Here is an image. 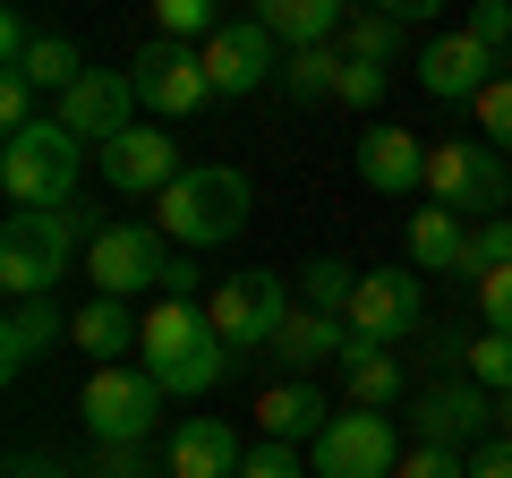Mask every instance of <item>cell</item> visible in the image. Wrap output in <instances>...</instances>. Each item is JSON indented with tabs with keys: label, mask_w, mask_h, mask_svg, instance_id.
Wrapping results in <instances>:
<instances>
[{
	"label": "cell",
	"mask_w": 512,
	"mask_h": 478,
	"mask_svg": "<svg viewBox=\"0 0 512 478\" xmlns=\"http://www.w3.org/2000/svg\"><path fill=\"white\" fill-rule=\"evenodd\" d=\"M248 180H239L231 163H188L180 180L154 197V231L171 239V248H231L239 231H248Z\"/></svg>",
	"instance_id": "7a4b0ae2"
},
{
	"label": "cell",
	"mask_w": 512,
	"mask_h": 478,
	"mask_svg": "<svg viewBox=\"0 0 512 478\" xmlns=\"http://www.w3.org/2000/svg\"><path fill=\"white\" fill-rule=\"evenodd\" d=\"M470 111H478V137H487V146H495V154H512V69H504V77H495V86H487V94H478V103H470Z\"/></svg>",
	"instance_id": "836d02e7"
},
{
	"label": "cell",
	"mask_w": 512,
	"mask_h": 478,
	"mask_svg": "<svg viewBox=\"0 0 512 478\" xmlns=\"http://www.w3.org/2000/svg\"><path fill=\"white\" fill-rule=\"evenodd\" d=\"M154 26H163L171 43H214L222 9H214V0H154Z\"/></svg>",
	"instance_id": "f546056e"
},
{
	"label": "cell",
	"mask_w": 512,
	"mask_h": 478,
	"mask_svg": "<svg viewBox=\"0 0 512 478\" xmlns=\"http://www.w3.org/2000/svg\"><path fill=\"white\" fill-rule=\"evenodd\" d=\"M359 342V333L342 325V316H325V308H291V325L274 333V359L291 376H316V368H342V350Z\"/></svg>",
	"instance_id": "ffe728a7"
},
{
	"label": "cell",
	"mask_w": 512,
	"mask_h": 478,
	"mask_svg": "<svg viewBox=\"0 0 512 478\" xmlns=\"http://www.w3.org/2000/svg\"><path fill=\"white\" fill-rule=\"evenodd\" d=\"M495 77H504V60H495L487 43L470 35V26H461V35H444V43H427V52H419V86L436 94V103H478V94H487Z\"/></svg>",
	"instance_id": "2e32d148"
},
{
	"label": "cell",
	"mask_w": 512,
	"mask_h": 478,
	"mask_svg": "<svg viewBox=\"0 0 512 478\" xmlns=\"http://www.w3.org/2000/svg\"><path fill=\"white\" fill-rule=\"evenodd\" d=\"M359 342L393 350L410 342V333L427 325V291H419V265H376V274H359V291H350V316H342Z\"/></svg>",
	"instance_id": "9c48e42d"
},
{
	"label": "cell",
	"mask_w": 512,
	"mask_h": 478,
	"mask_svg": "<svg viewBox=\"0 0 512 478\" xmlns=\"http://www.w3.org/2000/svg\"><path fill=\"white\" fill-rule=\"evenodd\" d=\"M402 43H410V26L384 18V9H350V26H342V52H350V60H384V69H393Z\"/></svg>",
	"instance_id": "83f0119b"
},
{
	"label": "cell",
	"mask_w": 512,
	"mask_h": 478,
	"mask_svg": "<svg viewBox=\"0 0 512 478\" xmlns=\"http://www.w3.org/2000/svg\"><path fill=\"white\" fill-rule=\"evenodd\" d=\"M393 478H470V453H453V444H410Z\"/></svg>",
	"instance_id": "d590c367"
},
{
	"label": "cell",
	"mask_w": 512,
	"mask_h": 478,
	"mask_svg": "<svg viewBox=\"0 0 512 478\" xmlns=\"http://www.w3.org/2000/svg\"><path fill=\"white\" fill-rule=\"evenodd\" d=\"M342 393H350V410H393V402L410 393V368H402V350L350 342V350H342Z\"/></svg>",
	"instance_id": "603a6c76"
},
{
	"label": "cell",
	"mask_w": 512,
	"mask_h": 478,
	"mask_svg": "<svg viewBox=\"0 0 512 478\" xmlns=\"http://www.w3.org/2000/svg\"><path fill=\"white\" fill-rule=\"evenodd\" d=\"M308 453H316V478H393L402 470L384 410H333V427L308 444Z\"/></svg>",
	"instance_id": "7c38bea8"
},
{
	"label": "cell",
	"mask_w": 512,
	"mask_h": 478,
	"mask_svg": "<svg viewBox=\"0 0 512 478\" xmlns=\"http://www.w3.org/2000/svg\"><path fill=\"white\" fill-rule=\"evenodd\" d=\"M282 94L291 103H333L342 94V43H308V52L282 60Z\"/></svg>",
	"instance_id": "4316f807"
},
{
	"label": "cell",
	"mask_w": 512,
	"mask_h": 478,
	"mask_svg": "<svg viewBox=\"0 0 512 478\" xmlns=\"http://www.w3.org/2000/svg\"><path fill=\"white\" fill-rule=\"evenodd\" d=\"M137 368H146L163 393H214L222 376H231V350H222L214 316H205L197 299H163V308H146Z\"/></svg>",
	"instance_id": "6da1fadb"
},
{
	"label": "cell",
	"mask_w": 512,
	"mask_h": 478,
	"mask_svg": "<svg viewBox=\"0 0 512 478\" xmlns=\"http://www.w3.org/2000/svg\"><path fill=\"white\" fill-rule=\"evenodd\" d=\"M495 265H512V214L470 222V265H461V274H470V282H487Z\"/></svg>",
	"instance_id": "4dcf8cb0"
},
{
	"label": "cell",
	"mask_w": 512,
	"mask_h": 478,
	"mask_svg": "<svg viewBox=\"0 0 512 478\" xmlns=\"http://www.w3.org/2000/svg\"><path fill=\"white\" fill-rule=\"evenodd\" d=\"M470 478H512V436H487L470 453Z\"/></svg>",
	"instance_id": "60d3db41"
},
{
	"label": "cell",
	"mask_w": 512,
	"mask_h": 478,
	"mask_svg": "<svg viewBox=\"0 0 512 478\" xmlns=\"http://www.w3.org/2000/svg\"><path fill=\"white\" fill-rule=\"evenodd\" d=\"M410 265H419V274H461V265H470V222L427 197L419 214H410Z\"/></svg>",
	"instance_id": "d4e9b609"
},
{
	"label": "cell",
	"mask_w": 512,
	"mask_h": 478,
	"mask_svg": "<svg viewBox=\"0 0 512 478\" xmlns=\"http://www.w3.org/2000/svg\"><path fill=\"white\" fill-rule=\"evenodd\" d=\"M9 478H69V470H60L52 453H18V461H9Z\"/></svg>",
	"instance_id": "f6af8a7d"
},
{
	"label": "cell",
	"mask_w": 512,
	"mask_h": 478,
	"mask_svg": "<svg viewBox=\"0 0 512 478\" xmlns=\"http://www.w3.org/2000/svg\"><path fill=\"white\" fill-rule=\"evenodd\" d=\"M69 342H77V350H86L94 368H120L128 350L146 342V316L128 308V299H103V291H94V299H86V308H77V325H69Z\"/></svg>",
	"instance_id": "44dd1931"
},
{
	"label": "cell",
	"mask_w": 512,
	"mask_h": 478,
	"mask_svg": "<svg viewBox=\"0 0 512 478\" xmlns=\"http://www.w3.org/2000/svg\"><path fill=\"white\" fill-rule=\"evenodd\" d=\"M197 248H171V265H163V299H197Z\"/></svg>",
	"instance_id": "b9f144b4"
},
{
	"label": "cell",
	"mask_w": 512,
	"mask_h": 478,
	"mask_svg": "<svg viewBox=\"0 0 512 478\" xmlns=\"http://www.w3.org/2000/svg\"><path fill=\"white\" fill-rule=\"evenodd\" d=\"M256 26H265L274 43H291V52H308V43H342L350 0H256Z\"/></svg>",
	"instance_id": "7402d4cb"
},
{
	"label": "cell",
	"mask_w": 512,
	"mask_h": 478,
	"mask_svg": "<svg viewBox=\"0 0 512 478\" xmlns=\"http://www.w3.org/2000/svg\"><path fill=\"white\" fill-rule=\"evenodd\" d=\"M427 197L453 205L461 222H487V214L512 205V171H504V154L487 137H436L427 146Z\"/></svg>",
	"instance_id": "5b68a950"
},
{
	"label": "cell",
	"mask_w": 512,
	"mask_h": 478,
	"mask_svg": "<svg viewBox=\"0 0 512 478\" xmlns=\"http://www.w3.org/2000/svg\"><path fill=\"white\" fill-rule=\"evenodd\" d=\"M478 308H487V333H512V265H495L478 282Z\"/></svg>",
	"instance_id": "74e56055"
},
{
	"label": "cell",
	"mask_w": 512,
	"mask_h": 478,
	"mask_svg": "<svg viewBox=\"0 0 512 478\" xmlns=\"http://www.w3.org/2000/svg\"><path fill=\"white\" fill-rule=\"evenodd\" d=\"M94 171H103L120 197H163V188L180 180V137L137 120V129H120L111 146H94Z\"/></svg>",
	"instance_id": "5bb4252c"
},
{
	"label": "cell",
	"mask_w": 512,
	"mask_h": 478,
	"mask_svg": "<svg viewBox=\"0 0 512 478\" xmlns=\"http://www.w3.org/2000/svg\"><path fill=\"white\" fill-rule=\"evenodd\" d=\"M470 35L512 69V0H470Z\"/></svg>",
	"instance_id": "e575fe53"
},
{
	"label": "cell",
	"mask_w": 512,
	"mask_h": 478,
	"mask_svg": "<svg viewBox=\"0 0 512 478\" xmlns=\"http://www.w3.org/2000/svg\"><path fill=\"white\" fill-rule=\"evenodd\" d=\"M239 461H248V444H239L222 419H180L171 444H163V470L171 478H239Z\"/></svg>",
	"instance_id": "d6986e66"
},
{
	"label": "cell",
	"mask_w": 512,
	"mask_h": 478,
	"mask_svg": "<svg viewBox=\"0 0 512 478\" xmlns=\"http://www.w3.org/2000/svg\"><path fill=\"white\" fill-rule=\"evenodd\" d=\"M137 111H146V103H137V77H128V69H86L52 103V120L69 137H86V146H111L120 129H137Z\"/></svg>",
	"instance_id": "4fadbf2b"
},
{
	"label": "cell",
	"mask_w": 512,
	"mask_h": 478,
	"mask_svg": "<svg viewBox=\"0 0 512 478\" xmlns=\"http://www.w3.org/2000/svg\"><path fill=\"white\" fill-rule=\"evenodd\" d=\"M367 9H384V18H402V26H419V18H436L444 0H367Z\"/></svg>",
	"instance_id": "ee69618b"
},
{
	"label": "cell",
	"mask_w": 512,
	"mask_h": 478,
	"mask_svg": "<svg viewBox=\"0 0 512 478\" xmlns=\"http://www.w3.org/2000/svg\"><path fill=\"white\" fill-rule=\"evenodd\" d=\"M94 478H103V470H94Z\"/></svg>",
	"instance_id": "7dc6e473"
},
{
	"label": "cell",
	"mask_w": 512,
	"mask_h": 478,
	"mask_svg": "<svg viewBox=\"0 0 512 478\" xmlns=\"http://www.w3.org/2000/svg\"><path fill=\"white\" fill-rule=\"evenodd\" d=\"M256 427H265V436L274 444H299V436H325L333 427V410H325V393L308 385V376H291V385H274V393H256Z\"/></svg>",
	"instance_id": "cb8c5ba5"
},
{
	"label": "cell",
	"mask_w": 512,
	"mask_h": 478,
	"mask_svg": "<svg viewBox=\"0 0 512 478\" xmlns=\"http://www.w3.org/2000/svg\"><path fill=\"white\" fill-rule=\"evenodd\" d=\"M461 368H470V385H487V393H512V333H478Z\"/></svg>",
	"instance_id": "1f68e13d"
},
{
	"label": "cell",
	"mask_w": 512,
	"mask_h": 478,
	"mask_svg": "<svg viewBox=\"0 0 512 478\" xmlns=\"http://www.w3.org/2000/svg\"><path fill=\"white\" fill-rule=\"evenodd\" d=\"M35 26H26V9H0V60H9V69H26V52H35Z\"/></svg>",
	"instance_id": "ab89813d"
},
{
	"label": "cell",
	"mask_w": 512,
	"mask_h": 478,
	"mask_svg": "<svg viewBox=\"0 0 512 478\" xmlns=\"http://www.w3.org/2000/svg\"><path fill=\"white\" fill-rule=\"evenodd\" d=\"M504 436H512V393H504Z\"/></svg>",
	"instance_id": "bcb514c9"
},
{
	"label": "cell",
	"mask_w": 512,
	"mask_h": 478,
	"mask_svg": "<svg viewBox=\"0 0 512 478\" xmlns=\"http://www.w3.org/2000/svg\"><path fill=\"white\" fill-rule=\"evenodd\" d=\"M163 402H171V393L154 385L146 368H128V359H120V368H94V385H86L77 410H86V436L94 444H146L154 419H163Z\"/></svg>",
	"instance_id": "52a82bcc"
},
{
	"label": "cell",
	"mask_w": 512,
	"mask_h": 478,
	"mask_svg": "<svg viewBox=\"0 0 512 478\" xmlns=\"http://www.w3.org/2000/svg\"><path fill=\"white\" fill-rule=\"evenodd\" d=\"M69 257H77V239L60 214H9V231H0V282H9V299H52L69 282Z\"/></svg>",
	"instance_id": "8992f818"
},
{
	"label": "cell",
	"mask_w": 512,
	"mask_h": 478,
	"mask_svg": "<svg viewBox=\"0 0 512 478\" xmlns=\"http://www.w3.org/2000/svg\"><path fill=\"white\" fill-rule=\"evenodd\" d=\"M350 291H359V265L350 257H308L291 274V299L299 308H325V316H350Z\"/></svg>",
	"instance_id": "484cf974"
},
{
	"label": "cell",
	"mask_w": 512,
	"mask_h": 478,
	"mask_svg": "<svg viewBox=\"0 0 512 478\" xmlns=\"http://www.w3.org/2000/svg\"><path fill=\"white\" fill-rule=\"evenodd\" d=\"M359 180L376 197H410L427 188V137H410L402 120H367L359 129Z\"/></svg>",
	"instance_id": "e0dca14e"
},
{
	"label": "cell",
	"mask_w": 512,
	"mask_h": 478,
	"mask_svg": "<svg viewBox=\"0 0 512 478\" xmlns=\"http://www.w3.org/2000/svg\"><path fill=\"white\" fill-rule=\"evenodd\" d=\"M128 77H137V103L163 111V120H188V111L222 103L214 77H205V43H171V35H154L146 52L128 60Z\"/></svg>",
	"instance_id": "ba28073f"
},
{
	"label": "cell",
	"mask_w": 512,
	"mask_h": 478,
	"mask_svg": "<svg viewBox=\"0 0 512 478\" xmlns=\"http://www.w3.org/2000/svg\"><path fill=\"white\" fill-rule=\"evenodd\" d=\"M163 265H171V248H163V231H146V222H111V231L86 248V282L103 299L163 291Z\"/></svg>",
	"instance_id": "8fae6325"
},
{
	"label": "cell",
	"mask_w": 512,
	"mask_h": 478,
	"mask_svg": "<svg viewBox=\"0 0 512 478\" xmlns=\"http://www.w3.org/2000/svg\"><path fill=\"white\" fill-rule=\"evenodd\" d=\"M427 359H436V368H453V359H470V342H461V325H436V333H427Z\"/></svg>",
	"instance_id": "7bdbcfd3"
},
{
	"label": "cell",
	"mask_w": 512,
	"mask_h": 478,
	"mask_svg": "<svg viewBox=\"0 0 512 478\" xmlns=\"http://www.w3.org/2000/svg\"><path fill=\"white\" fill-rule=\"evenodd\" d=\"M69 325H77V316L60 308V291L52 299H9V325H0V376H26L52 342H69Z\"/></svg>",
	"instance_id": "ac0fdd59"
},
{
	"label": "cell",
	"mask_w": 512,
	"mask_h": 478,
	"mask_svg": "<svg viewBox=\"0 0 512 478\" xmlns=\"http://www.w3.org/2000/svg\"><path fill=\"white\" fill-rule=\"evenodd\" d=\"M402 419H410V436H419V444L478 453V444H487V427L504 419V393H487V385H470V376H461V385H427Z\"/></svg>",
	"instance_id": "30bf717a"
},
{
	"label": "cell",
	"mask_w": 512,
	"mask_h": 478,
	"mask_svg": "<svg viewBox=\"0 0 512 478\" xmlns=\"http://www.w3.org/2000/svg\"><path fill=\"white\" fill-rule=\"evenodd\" d=\"M205 77H214V94L282 86V43L265 35L256 18H222V26H214V43H205Z\"/></svg>",
	"instance_id": "9a60e30c"
},
{
	"label": "cell",
	"mask_w": 512,
	"mask_h": 478,
	"mask_svg": "<svg viewBox=\"0 0 512 478\" xmlns=\"http://www.w3.org/2000/svg\"><path fill=\"white\" fill-rule=\"evenodd\" d=\"M384 86H393V69H384V60H350V52H342V94H333V103L376 111V103H384Z\"/></svg>",
	"instance_id": "d6a6232c"
},
{
	"label": "cell",
	"mask_w": 512,
	"mask_h": 478,
	"mask_svg": "<svg viewBox=\"0 0 512 478\" xmlns=\"http://www.w3.org/2000/svg\"><path fill=\"white\" fill-rule=\"evenodd\" d=\"M239 478H299V453H291V444H274V436H265V444H256L248 461H239Z\"/></svg>",
	"instance_id": "f35d334b"
},
{
	"label": "cell",
	"mask_w": 512,
	"mask_h": 478,
	"mask_svg": "<svg viewBox=\"0 0 512 478\" xmlns=\"http://www.w3.org/2000/svg\"><path fill=\"white\" fill-rule=\"evenodd\" d=\"M35 77H26V69H9V77H0V129H35V120H43V111H35Z\"/></svg>",
	"instance_id": "8d00e7d4"
},
{
	"label": "cell",
	"mask_w": 512,
	"mask_h": 478,
	"mask_svg": "<svg viewBox=\"0 0 512 478\" xmlns=\"http://www.w3.org/2000/svg\"><path fill=\"white\" fill-rule=\"evenodd\" d=\"M205 316H214L231 368H256V350H274V333L291 325V282L282 274H222L205 291Z\"/></svg>",
	"instance_id": "277c9868"
},
{
	"label": "cell",
	"mask_w": 512,
	"mask_h": 478,
	"mask_svg": "<svg viewBox=\"0 0 512 478\" xmlns=\"http://www.w3.org/2000/svg\"><path fill=\"white\" fill-rule=\"evenodd\" d=\"M77 171H86V137H69L60 120H35V129H9V146H0V197H9V214H60V205H77Z\"/></svg>",
	"instance_id": "3957f363"
},
{
	"label": "cell",
	"mask_w": 512,
	"mask_h": 478,
	"mask_svg": "<svg viewBox=\"0 0 512 478\" xmlns=\"http://www.w3.org/2000/svg\"><path fill=\"white\" fill-rule=\"evenodd\" d=\"M26 77H35V86H43V94H52V103H60V94H69L77 77H86V52H77L69 35H43L35 52H26Z\"/></svg>",
	"instance_id": "f1b7e54d"
}]
</instances>
